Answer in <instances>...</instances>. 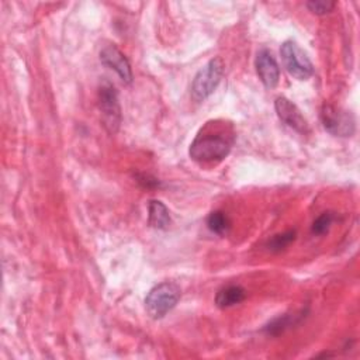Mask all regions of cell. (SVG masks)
<instances>
[{"instance_id": "obj_1", "label": "cell", "mask_w": 360, "mask_h": 360, "mask_svg": "<svg viewBox=\"0 0 360 360\" xmlns=\"http://www.w3.org/2000/svg\"><path fill=\"white\" fill-rule=\"evenodd\" d=\"M233 136L222 131H202L190 145V158L198 163H215L225 159L232 148Z\"/></svg>"}, {"instance_id": "obj_2", "label": "cell", "mask_w": 360, "mask_h": 360, "mask_svg": "<svg viewBox=\"0 0 360 360\" xmlns=\"http://www.w3.org/2000/svg\"><path fill=\"white\" fill-rule=\"evenodd\" d=\"M180 295L181 291L177 284L172 281L159 283L149 290L145 298L146 312L153 319H160L176 307V304L180 300Z\"/></svg>"}, {"instance_id": "obj_3", "label": "cell", "mask_w": 360, "mask_h": 360, "mask_svg": "<svg viewBox=\"0 0 360 360\" xmlns=\"http://www.w3.org/2000/svg\"><path fill=\"white\" fill-rule=\"evenodd\" d=\"M224 75V62L221 58L208 60L194 76L191 83V96L195 101H204L218 87Z\"/></svg>"}, {"instance_id": "obj_4", "label": "cell", "mask_w": 360, "mask_h": 360, "mask_svg": "<svg viewBox=\"0 0 360 360\" xmlns=\"http://www.w3.org/2000/svg\"><path fill=\"white\" fill-rule=\"evenodd\" d=\"M284 69L297 80H307L314 73V65L300 45L291 39L284 41L280 48Z\"/></svg>"}, {"instance_id": "obj_5", "label": "cell", "mask_w": 360, "mask_h": 360, "mask_svg": "<svg viewBox=\"0 0 360 360\" xmlns=\"http://www.w3.org/2000/svg\"><path fill=\"white\" fill-rule=\"evenodd\" d=\"M98 107L101 122L110 134H115L121 124V105L118 94L110 82H103L98 89Z\"/></svg>"}, {"instance_id": "obj_6", "label": "cell", "mask_w": 360, "mask_h": 360, "mask_svg": "<svg viewBox=\"0 0 360 360\" xmlns=\"http://www.w3.org/2000/svg\"><path fill=\"white\" fill-rule=\"evenodd\" d=\"M321 121L323 128L335 136H352L356 129L353 114L330 104H325L322 107Z\"/></svg>"}, {"instance_id": "obj_7", "label": "cell", "mask_w": 360, "mask_h": 360, "mask_svg": "<svg viewBox=\"0 0 360 360\" xmlns=\"http://www.w3.org/2000/svg\"><path fill=\"white\" fill-rule=\"evenodd\" d=\"M274 108L276 112L278 115V118L288 125L290 128H292L294 131L300 132V134H307L309 131L308 122L304 118V115L301 114L300 108L290 101L287 97H277L274 101Z\"/></svg>"}, {"instance_id": "obj_8", "label": "cell", "mask_w": 360, "mask_h": 360, "mask_svg": "<svg viewBox=\"0 0 360 360\" xmlns=\"http://www.w3.org/2000/svg\"><path fill=\"white\" fill-rule=\"evenodd\" d=\"M100 60L103 65L112 69L124 83L129 84L132 82L131 65L125 55L114 44L103 46V49L100 51Z\"/></svg>"}, {"instance_id": "obj_9", "label": "cell", "mask_w": 360, "mask_h": 360, "mask_svg": "<svg viewBox=\"0 0 360 360\" xmlns=\"http://www.w3.org/2000/svg\"><path fill=\"white\" fill-rule=\"evenodd\" d=\"M255 66L260 82L267 89H274L280 79V69L273 53L269 49H260L256 55Z\"/></svg>"}, {"instance_id": "obj_10", "label": "cell", "mask_w": 360, "mask_h": 360, "mask_svg": "<svg viewBox=\"0 0 360 360\" xmlns=\"http://www.w3.org/2000/svg\"><path fill=\"white\" fill-rule=\"evenodd\" d=\"M167 207L159 200H150L148 204V222L155 229H167L170 225Z\"/></svg>"}, {"instance_id": "obj_11", "label": "cell", "mask_w": 360, "mask_h": 360, "mask_svg": "<svg viewBox=\"0 0 360 360\" xmlns=\"http://www.w3.org/2000/svg\"><path fill=\"white\" fill-rule=\"evenodd\" d=\"M246 297V291L240 285H228L221 288L215 295V304L219 308H228L242 302Z\"/></svg>"}, {"instance_id": "obj_12", "label": "cell", "mask_w": 360, "mask_h": 360, "mask_svg": "<svg viewBox=\"0 0 360 360\" xmlns=\"http://www.w3.org/2000/svg\"><path fill=\"white\" fill-rule=\"evenodd\" d=\"M207 226L211 232L224 235L229 229V219L222 211H214L207 218Z\"/></svg>"}, {"instance_id": "obj_13", "label": "cell", "mask_w": 360, "mask_h": 360, "mask_svg": "<svg viewBox=\"0 0 360 360\" xmlns=\"http://www.w3.org/2000/svg\"><path fill=\"white\" fill-rule=\"evenodd\" d=\"M294 319H295V315H281V316H277L274 318L269 325H266L264 330L269 333V335H278L281 332H284L288 326L294 325Z\"/></svg>"}, {"instance_id": "obj_14", "label": "cell", "mask_w": 360, "mask_h": 360, "mask_svg": "<svg viewBox=\"0 0 360 360\" xmlns=\"http://www.w3.org/2000/svg\"><path fill=\"white\" fill-rule=\"evenodd\" d=\"M295 239V231H287V232H283V233H277L274 235L267 246L271 252H280L283 249H285L292 240Z\"/></svg>"}, {"instance_id": "obj_15", "label": "cell", "mask_w": 360, "mask_h": 360, "mask_svg": "<svg viewBox=\"0 0 360 360\" xmlns=\"http://www.w3.org/2000/svg\"><path fill=\"white\" fill-rule=\"evenodd\" d=\"M335 214L328 211V212H322L312 224V232L316 235H323L329 231L332 222L335 221Z\"/></svg>"}, {"instance_id": "obj_16", "label": "cell", "mask_w": 360, "mask_h": 360, "mask_svg": "<svg viewBox=\"0 0 360 360\" xmlns=\"http://www.w3.org/2000/svg\"><path fill=\"white\" fill-rule=\"evenodd\" d=\"M305 6L311 13L318 14V15H323V14L333 10L335 3L329 1V0H311V1H307Z\"/></svg>"}, {"instance_id": "obj_17", "label": "cell", "mask_w": 360, "mask_h": 360, "mask_svg": "<svg viewBox=\"0 0 360 360\" xmlns=\"http://www.w3.org/2000/svg\"><path fill=\"white\" fill-rule=\"evenodd\" d=\"M138 181L142 183L145 187H155V186L159 184V181L156 179H153V177H150L148 174H139L138 176Z\"/></svg>"}]
</instances>
